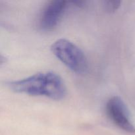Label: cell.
<instances>
[{
    "label": "cell",
    "mask_w": 135,
    "mask_h": 135,
    "mask_svg": "<svg viewBox=\"0 0 135 135\" xmlns=\"http://www.w3.org/2000/svg\"><path fill=\"white\" fill-rule=\"evenodd\" d=\"M7 86L16 93L44 96L54 100H63L67 95L64 80L52 71L38 73L21 80L9 82Z\"/></svg>",
    "instance_id": "cell-1"
},
{
    "label": "cell",
    "mask_w": 135,
    "mask_h": 135,
    "mask_svg": "<svg viewBox=\"0 0 135 135\" xmlns=\"http://www.w3.org/2000/svg\"><path fill=\"white\" fill-rule=\"evenodd\" d=\"M54 55L70 70L83 74L88 69V61L84 52L76 45L67 39L57 40L51 45Z\"/></svg>",
    "instance_id": "cell-2"
},
{
    "label": "cell",
    "mask_w": 135,
    "mask_h": 135,
    "mask_svg": "<svg viewBox=\"0 0 135 135\" xmlns=\"http://www.w3.org/2000/svg\"><path fill=\"white\" fill-rule=\"evenodd\" d=\"M105 109L109 118L119 128L128 133H135L129 110L121 98L117 96L110 98L107 102Z\"/></svg>",
    "instance_id": "cell-3"
},
{
    "label": "cell",
    "mask_w": 135,
    "mask_h": 135,
    "mask_svg": "<svg viewBox=\"0 0 135 135\" xmlns=\"http://www.w3.org/2000/svg\"><path fill=\"white\" fill-rule=\"evenodd\" d=\"M68 3L67 1L60 0L47 3L40 17V28L45 31L53 30L61 19Z\"/></svg>",
    "instance_id": "cell-4"
},
{
    "label": "cell",
    "mask_w": 135,
    "mask_h": 135,
    "mask_svg": "<svg viewBox=\"0 0 135 135\" xmlns=\"http://www.w3.org/2000/svg\"><path fill=\"white\" fill-rule=\"evenodd\" d=\"M120 1H104V8L109 13H113L117 11L121 5Z\"/></svg>",
    "instance_id": "cell-5"
}]
</instances>
